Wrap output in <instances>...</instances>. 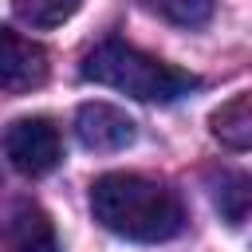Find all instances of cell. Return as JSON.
<instances>
[{"label":"cell","mask_w":252,"mask_h":252,"mask_svg":"<svg viewBox=\"0 0 252 252\" xmlns=\"http://www.w3.org/2000/svg\"><path fill=\"white\" fill-rule=\"evenodd\" d=\"M91 213L106 232L138 244H158L185 228L177 193L142 173H102L91 185Z\"/></svg>","instance_id":"6da1fadb"},{"label":"cell","mask_w":252,"mask_h":252,"mask_svg":"<svg viewBox=\"0 0 252 252\" xmlns=\"http://www.w3.org/2000/svg\"><path fill=\"white\" fill-rule=\"evenodd\" d=\"M83 79L114 87V91L142 98V102H173V98L201 87L197 75H189L173 63H161V59H154V55L130 47V43H118V39L98 43L83 59Z\"/></svg>","instance_id":"7a4b0ae2"},{"label":"cell","mask_w":252,"mask_h":252,"mask_svg":"<svg viewBox=\"0 0 252 252\" xmlns=\"http://www.w3.org/2000/svg\"><path fill=\"white\" fill-rule=\"evenodd\" d=\"M4 154L8 161L28 173V177H43L59 165L63 158V142H59V130L47 122V118H20L8 126L4 134Z\"/></svg>","instance_id":"3957f363"},{"label":"cell","mask_w":252,"mask_h":252,"mask_svg":"<svg viewBox=\"0 0 252 252\" xmlns=\"http://www.w3.org/2000/svg\"><path fill=\"white\" fill-rule=\"evenodd\" d=\"M43 83H47V51L35 39L0 24V91L28 94Z\"/></svg>","instance_id":"277c9868"},{"label":"cell","mask_w":252,"mask_h":252,"mask_svg":"<svg viewBox=\"0 0 252 252\" xmlns=\"http://www.w3.org/2000/svg\"><path fill=\"white\" fill-rule=\"evenodd\" d=\"M75 134L87 150L114 154V150H126L138 138V126L126 110H118L110 102H83L79 114H75Z\"/></svg>","instance_id":"5b68a950"},{"label":"cell","mask_w":252,"mask_h":252,"mask_svg":"<svg viewBox=\"0 0 252 252\" xmlns=\"http://www.w3.org/2000/svg\"><path fill=\"white\" fill-rule=\"evenodd\" d=\"M4 252H59V240H55V228L47 220L43 209H20L8 224V236H4Z\"/></svg>","instance_id":"8992f818"},{"label":"cell","mask_w":252,"mask_h":252,"mask_svg":"<svg viewBox=\"0 0 252 252\" xmlns=\"http://www.w3.org/2000/svg\"><path fill=\"white\" fill-rule=\"evenodd\" d=\"M213 134L228 150H248L252 146V94H236L213 114Z\"/></svg>","instance_id":"52a82bcc"},{"label":"cell","mask_w":252,"mask_h":252,"mask_svg":"<svg viewBox=\"0 0 252 252\" xmlns=\"http://www.w3.org/2000/svg\"><path fill=\"white\" fill-rule=\"evenodd\" d=\"M12 8L28 28L47 32V28H59L63 20H71L83 8V0H12Z\"/></svg>","instance_id":"ba28073f"},{"label":"cell","mask_w":252,"mask_h":252,"mask_svg":"<svg viewBox=\"0 0 252 252\" xmlns=\"http://www.w3.org/2000/svg\"><path fill=\"white\" fill-rule=\"evenodd\" d=\"M217 209L236 228L248 220V177L244 173H224L220 177V185H217Z\"/></svg>","instance_id":"9c48e42d"},{"label":"cell","mask_w":252,"mask_h":252,"mask_svg":"<svg viewBox=\"0 0 252 252\" xmlns=\"http://www.w3.org/2000/svg\"><path fill=\"white\" fill-rule=\"evenodd\" d=\"M150 12H158L161 20L169 24H181V28H197L213 16V4L217 0H142Z\"/></svg>","instance_id":"30bf717a"}]
</instances>
